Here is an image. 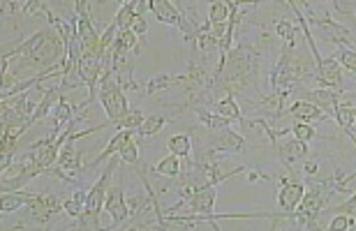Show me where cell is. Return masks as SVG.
Wrapping results in <instances>:
<instances>
[{
    "label": "cell",
    "mask_w": 356,
    "mask_h": 231,
    "mask_svg": "<svg viewBox=\"0 0 356 231\" xmlns=\"http://www.w3.org/2000/svg\"><path fill=\"white\" fill-rule=\"evenodd\" d=\"M5 56H21L24 61L31 63V67H44V72L63 70L65 65V42L58 35L56 28H44L31 35L26 42H21V47L10 49Z\"/></svg>",
    "instance_id": "cell-1"
},
{
    "label": "cell",
    "mask_w": 356,
    "mask_h": 231,
    "mask_svg": "<svg viewBox=\"0 0 356 231\" xmlns=\"http://www.w3.org/2000/svg\"><path fill=\"white\" fill-rule=\"evenodd\" d=\"M118 155H113L109 164L104 167L102 176L95 185L90 187L86 192V208H83V215H81V229H90V231H104L102 225H99V211L104 208V201H106V192H109V183H111V176L113 171L118 167Z\"/></svg>",
    "instance_id": "cell-2"
},
{
    "label": "cell",
    "mask_w": 356,
    "mask_h": 231,
    "mask_svg": "<svg viewBox=\"0 0 356 231\" xmlns=\"http://www.w3.org/2000/svg\"><path fill=\"white\" fill-rule=\"evenodd\" d=\"M99 102H102V109L109 116L111 125H116L130 111V104H127L125 97V86L120 83V74H113V72L104 70L102 81H99Z\"/></svg>",
    "instance_id": "cell-3"
},
{
    "label": "cell",
    "mask_w": 356,
    "mask_h": 231,
    "mask_svg": "<svg viewBox=\"0 0 356 231\" xmlns=\"http://www.w3.org/2000/svg\"><path fill=\"white\" fill-rule=\"evenodd\" d=\"M76 74H79L81 83L88 88V99L81 102V106L92 104L97 97V83L102 81V74H104V61L99 58L97 49H83L81 61L76 65Z\"/></svg>",
    "instance_id": "cell-4"
},
{
    "label": "cell",
    "mask_w": 356,
    "mask_h": 231,
    "mask_svg": "<svg viewBox=\"0 0 356 231\" xmlns=\"http://www.w3.org/2000/svg\"><path fill=\"white\" fill-rule=\"evenodd\" d=\"M148 7H151V12L155 14V19H158L160 24H169V26L181 28V33L185 35V40L188 42L195 38L199 26L190 24V21L183 17V12L178 10V5L169 3V0H148Z\"/></svg>",
    "instance_id": "cell-5"
},
{
    "label": "cell",
    "mask_w": 356,
    "mask_h": 231,
    "mask_svg": "<svg viewBox=\"0 0 356 231\" xmlns=\"http://www.w3.org/2000/svg\"><path fill=\"white\" fill-rule=\"evenodd\" d=\"M26 208L33 222H47L56 213L65 211V199H58L56 194H31Z\"/></svg>",
    "instance_id": "cell-6"
},
{
    "label": "cell",
    "mask_w": 356,
    "mask_h": 231,
    "mask_svg": "<svg viewBox=\"0 0 356 231\" xmlns=\"http://www.w3.org/2000/svg\"><path fill=\"white\" fill-rule=\"evenodd\" d=\"M104 211L111 215L113 227L123 225V222H127L132 218V208H130V204H127V199H125L123 185L109 187V192H106V201H104Z\"/></svg>",
    "instance_id": "cell-7"
},
{
    "label": "cell",
    "mask_w": 356,
    "mask_h": 231,
    "mask_svg": "<svg viewBox=\"0 0 356 231\" xmlns=\"http://www.w3.org/2000/svg\"><path fill=\"white\" fill-rule=\"evenodd\" d=\"M317 81L322 88L326 90H340L343 88V83H345V79H343V67H340V63H338V58L336 56H329V58H322V63L317 65Z\"/></svg>",
    "instance_id": "cell-8"
},
{
    "label": "cell",
    "mask_w": 356,
    "mask_h": 231,
    "mask_svg": "<svg viewBox=\"0 0 356 231\" xmlns=\"http://www.w3.org/2000/svg\"><path fill=\"white\" fill-rule=\"evenodd\" d=\"M312 24H315V28L319 31V35H322V40L326 42H336V45L340 47H352L354 45V38L350 35V31H347L345 26L336 24L333 19L329 17H310Z\"/></svg>",
    "instance_id": "cell-9"
},
{
    "label": "cell",
    "mask_w": 356,
    "mask_h": 231,
    "mask_svg": "<svg viewBox=\"0 0 356 231\" xmlns=\"http://www.w3.org/2000/svg\"><path fill=\"white\" fill-rule=\"evenodd\" d=\"M216 187H204V190L192 192V197L188 199V215H195V218H209V215H216Z\"/></svg>",
    "instance_id": "cell-10"
},
{
    "label": "cell",
    "mask_w": 356,
    "mask_h": 231,
    "mask_svg": "<svg viewBox=\"0 0 356 231\" xmlns=\"http://www.w3.org/2000/svg\"><path fill=\"white\" fill-rule=\"evenodd\" d=\"M296 213L305 220V227L312 225V222H317L319 215L324 213V194L319 192V187H315V190H310V192H305V197H303L301 204H298Z\"/></svg>",
    "instance_id": "cell-11"
},
{
    "label": "cell",
    "mask_w": 356,
    "mask_h": 231,
    "mask_svg": "<svg viewBox=\"0 0 356 231\" xmlns=\"http://www.w3.org/2000/svg\"><path fill=\"white\" fill-rule=\"evenodd\" d=\"M305 192H303V185L298 180H291V178H282L280 183V192H277V201H280L282 211H289L294 213L298 204L303 201Z\"/></svg>",
    "instance_id": "cell-12"
},
{
    "label": "cell",
    "mask_w": 356,
    "mask_h": 231,
    "mask_svg": "<svg viewBox=\"0 0 356 231\" xmlns=\"http://www.w3.org/2000/svg\"><path fill=\"white\" fill-rule=\"evenodd\" d=\"M308 102H312L315 106H319L326 116H336L338 106H340V97L336 90H326V88H317L308 93Z\"/></svg>",
    "instance_id": "cell-13"
},
{
    "label": "cell",
    "mask_w": 356,
    "mask_h": 231,
    "mask_svg": "<svg viewBox=\"0 0 356 231\" xmlns=\"http://www.w3.org/2000/svg\"><path fill=\"white\" fill-rule=\"evenodd\" d=\"M287 113L291 116V118H296L298 122H312V120H324L326 118V113L319 109V106L308 102V99H298V102H291Z\"/></svg>",
    "instance_id": "cell-14"
},
{
    "label": "cell",
    "mask_w": 356,
    "mask_h": 231,
    "mask_svg": "<svg viewBox=\"0 0 356 231\" xmlns=\"http://www.w3.org/2000/svg\"><path fill=\"white\" fill-rule=\"evenodd\" d=\"M74 111H76V106L72 102H67L65 97H63L60 102L54 106V111H51L54 132H63V129H65L70 122L74 120Z\"/></svg>",
    "instance_id": "cell-15"
},
{
    "label": "cell",
    "mask_w": 356,
    "mask_h": 231,
    "mask_svg": "<svg viewBox=\"0 0 356 231\" xmlns=\"http://www.w3.org/2000/svg\"><path fill=\"white\" fill-rule=\"evenodd\" d=\"M31 194L28 190H19V192H3V199H0V211L5 215H12L17 213L19 208L28 206V201H31Z\"/></svg>",
    "instance_id": "cell-16"
},
{
    "label": "cell",
    "mask_w": 356,
    "mask_h": 231,
    "mask_svg": "<svg viewBox=\"0 0 356 231\" xmlns=\"http://www.w3.org/2000/svg\"><path fill=\"white\" fill-rule=\"evenodd\" d=\"M213 109H216L218 116H222V118L232 120V122H245V120H243V116H241L238 104L234 102V95H232V93H229V95H225V97L216 99V102H213Z\"/></svg>",
    "instance_id": "cell-17"
},
{
    "label": "cell",
    "mask_w": 356,
    "mask_h": 231,
    "mask_svg": "<svg viewBox=\"0 0 356 231\" xmlns=\"http://www.w3.org/2000/svg\"><path fill=\"white\" fill-rule=\"evenodd\" d=\"M232 3H222V0H216L209 7V26H225L229 24L232 19Z\"/></svg>",
    "instance_id": "cell-18"
},
{
    "label": "cell",
    "mask_w": 356,
    "mask_h": 231,
    "mask_svg": "<svg viewBox=\"0 0 356 231\" xmlns=\"http://www.w3.org/2000/svg\"><path fill=\"white\" fill-rule=\"evenodd\" d=\"M153 173H158L160 178H178L181 176V157H176V155L162 157L153 167Z\"/></svg>",
    "instance_id": "cell-19"
},
{
    "label": "cell",
    "mask_w": 356,
    "mask_h": 231,
    "mask_svg": "<svg viewBox=\"0 0 356 231\" xmlns=\"http://www.w3.org/2000/svg\"><path fill=\"white\" fill-rule=\"evenodd\" d=\"M280 155H282V160H287L289 164H291V162H296V160H303V157L308 155V143H305V141H298V139H289V141L280 148Z\"/></svg>",
    "instance_id": "cell-20"
},
{
    "label": "cell",
    "mask_w": 356,
    "mask_h": 231,
    "mask_svg": "<svg viewBox=\"0 0 356 231\" xmlns=\"http://www.w3.org/2000/svg\"><path fill=\"white\" fill-rule=\"evenodd\" d=\"M167 148L176 157H188L192 153V139L188 134H172L167 141Z\"/></svg>",
    "instance_id": "cell-21"
},
{
    "label": "cell",
    "mask_w": 356,
    "mask_h": 231,
    "mask_svg": "<svg viewBox=\"0 0 356 231\" xmlns=\"http://www.w3.org/2000/svg\"><path fill=\"white\" fill-rule=\"evenodd\" d=\"M174 86H176V77H169V74H158V77L148 79L146 83H141V90H144L146 95H155V93H160V90L174 88Z\"/></svg>",
    "instance_id": "cell-22"
},
{
    "label": "cell",
    "mask_w": 356,
    "mask_h": 231,
    "mask_svg": "<svg viewBox=\"0 0 356 231\" xmlns=\"http://www.w3.org/2000/svg\"><path fill=\"white\" fill-rule=\"evenodd\" d=\"M165 125H167L165 116H146L144 122H141V127L137 129V134L139 136H155Z\"/></svg>",
    "instance_id": "cell-23"
},
{
    "label": "cell",
    "mask_w": 356,
    "mask_h": 231,
    "mask_svg": "<svg viewBox=\"0 0 356 231\" xmlns=\"http://www.w3.org/2000/svg\"><path fill=\"white\" fill-rule=\"evenodd\" d=\"M83 208H86V192L81 190V192L72 194L70 199H65V211L63 213H67L70 218H81Z\"/></svg>",
    "instance_id": "cell-24"
},
{
    "label": "cell",
    "mask_w": 356,
    "mask_h": 231,
    "mask_svg": "<svg viewBox=\"0 0 356 231\" xmlns=\"http://www.w3.org/2000/svg\"><path fill=\"white\" fill-rule=\"evenodd\" d=\"M333 118H336V122L343 129H352L354 122H356V106H352V104H340Z\"/></svg>",
    "instance_id": "cell-25"
},
{
    "label": "cell",
    "mask_w": 356,
    "mask_h": 231,
    "mask_svg": "<svg viewBox=\"0 0 356 231\" xmlns=\"http://www.w3.org/2000/svg\"><path fill=\"white\" fill-rule=\"evenodd\" d=\"M144 118H146V116L141 113L139 109H130L113 127H118V129H134V132H137V129L141 127V122H144Z\"/></svg>",
    "instance_id": "cell-26"
},
{
    "label": "cell",
    "mask_w": 356,
    "mask_h": 231,
    "mask_svg": "<svg viewBox=\"0 0 356 231\" xmlns=\"http://www.w3.org/2000/svg\"><path fill=\"white\" fill-rule=\"evenodd\" d=\"M118 160L123 162V164H132V167H137V164H139V148H137V141H134V136H132V139H127L125 146L120 148Z\"/></svg>",
    "instance_id": "cell-27"
},
{
    "label": "cell",
    "mask_w": 356,
    "mask_h": 231,
    "mask_svg": "<svg viewBox=\"0 0 356 231\" xmlns=\"http://www.w3.org/2000/svg\"><path fill=\"white\" fill-rule=\"evenodd\" d=\"M291 132H294V136L298 141H305V143L317 136L315 127H312L310 122H294V125H291Z\"/></svg>",
    "instance_id": "cell-28"
},
{
    "label": "cell",
    "mask_w": 356,
    "mask_h": 231,
    "mask_svg": "<svg viewBox=\"0 0 356 231\" xmlns=\"http://www.w3.org/2000/svg\"><path fill=\"white\" fill-rule=\"evenodd\" d=\"M338 58V63H340V67H345V70H350L356 74V51H352V49H340L338 54H333Z\"/></svg>",
    "instance_id": "cell-29"
},
{
    "label": "cell",
    "mask_w": 356,
    "mask_h": 231,
    "mask_svg": "<svg viewBox=\"0 0 356 231\" xmlns=\"http://www.w3.org/2000/svg\"><path fill=\"white\" fill-rule=\"evenodd\" d=\"M329 213H336V215H347V218H354V220H356V192H354L352 197L347 199V201H343V204H340V206L331 208Z\"/></svg>",
    "instance_id": "cell-30"
},
{
    "label": "cell",
    "mask_w": 356,
    "mask_h": 231,
    "mask_svg": "<svg viewBox=\"0 0 356 231\" xmlns=\"http://www.w3.org/2000/svg\"><path fill=\"white\" fill-rule=\"evenodd\" d=\"M354 227V218H347V215H333V220L329 222L326 231H350Z\"/></svg>",
    "instance_id": "cell-31"
},
{
    "label": "cell",
    "mask_w": 356,
    "mask_h": 231,
    "mask_svg": "<svg viewBox=\"0 0 356 231\" xmlns=\"http://www.w3.org/2000/svg\"><path fill=\"white\" fill-rule=\"evenodd\" d=\"M130 31L137 35V38H144V35H146L148 26H146V21H144V17H141V14H137V17H134V21L130 24Z\"/></svg>",
    "instance_id": "cell-32"
},
{
    "label": "cell",
    "mask_w": 356,
    "mask_h": 231,
    "mask_svg": "<svg viewBox=\"0 0 356 231\" xmlns=\"http://www.w3.org/2000/svg\"><path fill=\"white\" fill-rule=\"evenodd\" d=\"M120 231H167L165 227H160V225H130V227H125V229H120Z\"/></svg>",
    "instance_id": "cell-33"
},
{
    "label": "cell",
    "mask_w": 356,
    "mask_h": 231,
    "mask_svg": "<svg viewBox=\"0 0 356 231\" xmlns=\"http://www.w3.org/2000/svg\"><path fill=\"white\" fill-rule=\"evenodd\" d=\"M305 171H308V173H315V171H317V164H315V162H308V164H305Z\"/></svg>",
    "instance_id": "cell-34"
},
{
    "label": "cell",
    "mask_w": 356,
    "mask_h": 231,
    "mask_svg": "<svg viewBox=\"0 0 356 231\" xmlns=\"http://www.w3.org/2000/svg\"><path fill=\"white\" fill-rule=\"evenodd\" d=\"M183 231H195V225H190V227H185Z\"/></svg>",
    "instance_id": "cell-35"
},
{
    "label": "cell",
    "mask_w": 356,
    "mask_h": 231,
    "mask_svg": "<svg viewBox=\"0 0 356 231\" xmlns=\"http://www.w3.org/2000/svg\"><path fill=\"white\" fill-rule=\"evenodd\" d=\"M44 231H51V229H44Z\"/></svg>",
    "instance_id": "cell-36"
}]
</instances>
